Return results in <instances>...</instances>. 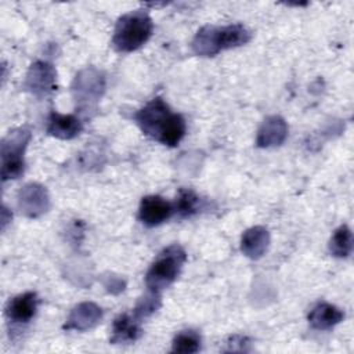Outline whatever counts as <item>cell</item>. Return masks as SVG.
Instances as JSON below:
<instances>
[{
  "instance_id": "cell-16",
  "label": "cell",
  "mask_w": 354,
  "mask_h": 354,
  "mask_svg": "<svg viewBox=\"0 0 354 354\" xmlns=\"http://www.w3.org/2000/svg\"><path fill=\"white\" fill-rule=\"evenodd\" d=\"M82 122L75 115H62L53 111L48 116L47 133L61 140H71L82 131Z\"/></svg>"
},
{
  "instance_id": "cell-17",
  "label": "cell",
  "mask_w": 354,
  "mask_h": 354,
  "mask_svg": "<svg viewBox=\"0 0 354 354\" xmlns=\"http://www.w3.org/2000/svg\"><path fill=\"white\" fill-rule=\"evenodd\" d=\"M353 249V235L351 230L343 224L337 227L329 241V252L335 257H347Z\"/></svg>"
},
{
  "instance_id": "cell-14",
  "label": "cell",
  "mask_w": 354,
  "mask_h": 354,
  "mask_svg": "<svg viewBox=\"0 0 354 354\" xmlns=\"http://www.w3.org/2000/svg\"><path fill=\"white\" fill-rule=\"evenodd\" d=\"M344 314L342 310H339L336 306L319 301L317 303L311 311L308 313V322L314 329L318 330H328L332 329L335 325H337L340 321H343Z\"/></svg>"
},
{
  "instance_id": "cell-3",
  "label": "cell",
  "mask_w": 354,
  "mask_h": 354,
  "mask_svg": "<svg viewBox=\"0 0 354 354\" xmlns=\"http://www.w3.org/2000/svg\"><path fill=\"white\" fill-rule=\"evenodd\" d=\"M153 22L145 10H134L122 15L115 26L112 44L120 53H130L148 41Z\"/></svg>"
},
{
  "instance_id": "cell-11",
  "label": "cell",
  "mask_w": 354,
  "mask_h": 354,
  "mask_svg": "<svg viewBox=\"0 0 354 354\" xmlns=\"http://www.w3.org/2000/svg\"><path fill=\"white\" fill-rule=\"evenodd\" d=\"M102 318V310L95 303L83 301L75 306L64 325V329L71 330H87L95 326Z\"/></svg>"
},
{
  "instance_id": "cell-4",
  "label": "cell",
  "mask_w": 354,
  "mask_h": 354,
  "mask_svg": "<svg viewBox=\"0 0 354 354\" xmlns=\"http://www.w3.org/2000/svg\"><path fill=\"white\" fill-rule=\"evenodd\" d=\"M185 260L187 254L180 245L174 243L163 249L147 271V288L153 293H159L165 288L170 286L178 277Z\"/></svg>"
},
{
  "instance_id": "cell-19",
  "label": "cell",
  "mask_w": 354,
  "mask_h": 354,
  "mask_svg": "<svg viewBox=\"0 0 354 354\" xmlns=\"http://www.w3.org/2000/svg\"><path fill=\"white\" fill-rule=\"evenodd\" d=\"M174 205V213H178L181 217L192 216L199 209V196L189 189H181Z\"/></svg>"
},
{
  "instance_id": "cell-18",
  "label": "cell",
  "mask_w": 354,
  "mask_h": 354,
  "mask_svg": "<svg viewBox=\"0 0 354 354\" xmlns=\"http://www.w3.org/2000/svg\"><path fill=\"white\" fill-rule=\"evenodd\" d=\"M201 348V336L196 330L187 329L178 332L171 343V351L173 353H196Z\"/></svg>"
},
{
  "instance_id": "cell-15",
  "label": "cell",
  "mask_w": 354,
  "mask_h": 354,
  "mask_svg": "<svg viewBox=\"0 0 354 354\" xmlns=\"http://www.w3.org/2000/svg\"><path fill=\"white\" fill-rule=\"evenodd\" d=\"M270 234L264 227L256 225L246 230L241 238V250L249 259H260L268 248Z\"/></svg>"
},
{
  "instance_id": "cell-1",
  "label": "cell",
  "mask_w": 354,
  "mask_h": 354,
  "mask_svg": "<svg viewBox=\"0 0 354 354\" xmlns=\"http://www.w3.org/2000/svg\"><path fill=\"white\" fill-rule=\"evenodd\" d=\"M134 119L145 136L167 147H176L187 130L184 118L171 112L162 97H155L147 102L136 112Z\"/></svg>"
},
{
  "instance_id": "cell-7",
  "label": "cell",
  "mask_w": 354,
  "mask_h": 354,
  "mask_svg": "<svg viewBox=\"0 0 354 354\" xmlns=\"http://www.w3.org/2000/svg\"><path fill=\"white\" fill-rule=\"evenodd\" d=\"M55 69L46 61H36L28 71L24 87L36 97H46L55 87Z\"/></svg>"
},
{
  "instance_id": "cell-2",
  "label": "cell",
  "mask_w": 354,
  "mask_h": 354,
  "mask_svg": "<svg viewBox=\"0 0 354 354\" xmlns=\"http://www.w3.org/2000/svg\"><path fill=\"white\" fill-rule=\"evenodd\" d=\"M250 39V30L241 24L225 26L206 25L196 32L191 47L196 55L213 57L223 50L246 44Z\"/></svg>"
},
{
  "instance_id": "cell-20",
  "label": "cell",
  "mask_w": 354,
  "mask_h": 354,
  "mask_svg": "<svg viewBox=\"0 0 354 354\" xmlns=\"http://www.w3.org/2000/svg\"><path fill=\"white\" fill-rule=\"evenodd\" d=\"M160 306V297L159 293H153L149 290L148 295H145L144 297L140 299V301L137 303L133 314L138 318L142 319L145 317H149L152 313H155Z\"/></svg>"
},
{
  "instance_id": "cell-8",
  "label": "cell",
  "mask_w": 354,
  "mask_h": 354,
  "mask_svg": "<svg viewBox=\"0 0 354 354\" xmlns=\"http://www.w3.org/2000/svg\"><path fill=\"white\" fill-rule=\"evenodd\" d=\"M50 198L47 189L36 183L26 184L18 194V207L19 210L30 217H39L48 210Z\"/></svg>"
},
{
  "instance_id": "cell-5",
  "label": "cell",
  "mask_w": 354,
  "mask_h": 354,
  "mask_svg": "<svg viewBox=\"0 0 354 354\" xmlns=\"http://www.w3.org/2000/svg\"><path fill=\"white\" fill-rule=\"evenodd\" d=\"M32 134L26 127H19L10 131L0 145L1 156V180H15L24 174L25 159L24 153Z\"/></svg>"
},
{
  "instance_id": "cell-6",
  "label": "cell",
  "mask_w": 354,
  "mask_h": 354,
  "mask_svg": "<svg viewBox=\"0 0 354 354\" xmlns=\"http://www.w3.org/2000/svg\"><path fill=\"white\" fill-rule=\"evenodd\" d=\"M105 77L95 68H86L80 71L73 82L72 91L79 104L95 102L104 93Z\"/></svg>"
},
{
  "instance_id": "cell-10",
  "label": "cell",
  "mask_w": 354,
  "mask_h": 354,
  "mask_svg": "<svg viewBox=\"0 0 354 354\" xmlns=\"http://www.w3.org/2000/svg\"><path fill=\"white\" fill-rule=\"evenodd\" d=\"M288 136V124L286 122L278 116L272 115L264 119L261 123L257 137H256V145L260 148H271L282 145Z\"/></svg>"
},
{
  "instance_id": "cell-12",
  "label": "cell",
  "mask_w": 354,
  "mask_h": 354,
  "mask_svg": "<svg viewBox=\"0 0 354 354\" xmlns=\"http://www.w3.org/2000/svg\"><path fill=\"white\" fill-rule=\"evenodd\" d=\"M39 299L35 292H25L12 297L6 306V315L15 324L29 322L37 310Z\"/></svg>"
},
{
  "instance_id": "cell-13",
  "label": "cell",
  "mask_w": 354,
  "mask_h": 354,
  "mask_svg": "<svg viewBox=\"0 0 354 354\" xmlns=\"http://www.w3.org/2000/svg\"><path fill=\"white\" fill-rule=\"evenodd\" d=\"M140 322L141 319H138L134 314H129V313L119 314L112 324L111 343L118 344V343L136 342L142 333Z\"/></svg>"
},
{
  "instance_id": "cell-9",
  "label": "cell",
  "mask_w": 354,
  "mask_h": 354,
  "mask_svg": "<svg viewBox=\"0 0 354 354\" xmlns=\"http://www.w3.org/2000/svg\"><path fill=\"white\" fill-rule=\"evenodd\" d=\"M174 213V205L159 195H148L141 199L138 218L147 227H155L169 220Z\"/></svg>"
}]
</instances>
